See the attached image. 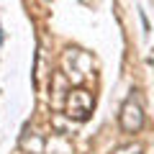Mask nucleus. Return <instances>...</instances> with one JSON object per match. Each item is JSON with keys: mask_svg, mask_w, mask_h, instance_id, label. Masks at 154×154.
I'll return each instance as SVG.
<instances>
[{"mask_svg": "<svg viewBox=\"0 0 154 154\" xmlns=\"http://www.w3.org/2000/svg\"><path fill=\"white\" fill-rule=\"evenodd\" d=\"M64 113L75 121H85L90 113H93V95L82 88H75L69 90L67 95V103H64Z\"/></svg>", "mask_w": 154, "mask_h": 154, "instance_id": "obj_1", "label": "nucleus"}, {"mask_svg": "<svg viewBox=\"0 0 154 154\" xmlns=\"http://www.w3.org/2000/svg\"><path fill=\"white\" fill-rule=\"evenodd\" d=\"M144 126V110L136 95H128L121 105V128L126 134H139Z\"/></svg>", "mask_w": 154, "mask_h": 154, "instance_id": "obj_2", "label": "nucleus"}, {"mask_svg": "<svg viewBox=\"0 0 154 154\" xmlns=\"http://www.w3.org/2000/svg\"><path fill=\"white\" fill-rule=\"evenodd\" d=\"M113 154H139V146H134V144H128V146H121V149H116Z\"/></svg>", "mask_w": 154, "mask_h": 154, "instance_id": "obj_3", "label": "nucleus"}]
</instances>
